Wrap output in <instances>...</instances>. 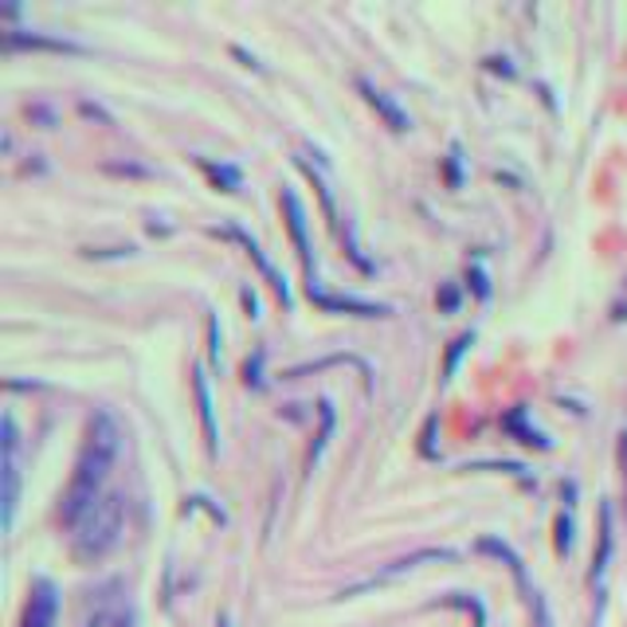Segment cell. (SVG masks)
Wrapping results in <instances>:
<instances>
[{
  "instance_id": "cell-5",
  "label": "cell",
  "mask_w": 627,
  "mask_h": 627,
  "mask_svg": "<svg viewBox=\"0 0 627 627\" xmlns=\"http://www.w3.org/2000/svg\"><path fill=\"white\" fill-rule=\"evenodd\" d=\"M451 549H420V553H413V557H400V561H393L388 569H381V573H373L365 584H358V588H350V592H361V588H373V584H385V581H393V576H400V573H408V569H416V564H424V561H451Z\"/></svg>"
},
{
  "instance_id": "cell-2",
  "label": "cell",
  "mask_w": 627,
  "mask_h": 627,
  "mask_svg": "<svg viewBox=\"0 0 627 627\" xmlns=\"http://www.w3.org/2000/svg\"><path fill=\"white\" fill-rule=\"evenodd\" d=\"M118 534H122V498L107 494V498H99L75 521V557L95 561V557H102L114 546Z\"/></svg>"
},
{
  "instance_id": "cell-6",
  "label": "cell",
  "mask_w": 627,
  "mask_h": 627,
  "mask_svg": "<svg viewBox=\"0 0 627 627\" xmlns=\"http://www.w3.org/2000/svg\"><path fill=\"white\" fill-rule=\"evenodd\" d=\"M283 208H287L290 235H295V243H298V255H302V263H306V275H310V283H314V260H310V243H306V212H302V205H298L295 193H283Z\"/></svg>"
},
{
  "instance_id": "cell-15",
  "label": "cell",
  "mask_w": 627,
  "mask_h": 627,
  "mask_svg": "<svg viewBox=\"0 0 627 627\" xmlns=\"http://www.w3.org/2000/svg\"><path fill=\"white\" fill-rule=\"evenodd\" d=\"M205 169L212 173L216 180H224L228 188H235V185H240V173H235V169H216V165H205Z\"/></svg>"
},
{
  "instance_id": "cell-12",
  "label": "cell",
  "mask_w": 627,
  "mask_h": 627,
  "mask_svg": "<svg viewBox=\"0 0 627 627\" xmlns=\"http://www.w3.org/2000/svg\"><path fill=\"white\" fill-rule=\"evenodd\" d=\"M506 428L518 431V436H526V443H538V448H549V439L541 436L538 428H529V424H526V413H521V408H514V413L506 416Z\"/></svg>"
},
{
  "instance_id": "cell-10",
  "label": "cell",
  "mask_w": 627,
  "mask_h": 627,
  "mask_svg": "<svg viewBox=\"0 0 627 627\" xmlns=\"http://www.w3.org/2000/svg\"><path fill=\"white\" fill-rule=\"evenodd\" d=\"M608 557H612V506L601 502V549L592 557V581H601L604 569H608Z\"/></svg>"
},
{
  "instance_id": "cell-8",
  "label": "cell",
  "mask_w": 627,
  "mask_h": 627,
  "mask_svg": "<svg viewBox=\"0 0 627 627\" xmlns=\"http://www.w3.org/2000/svg\"><path fill=\"white\" fill-rule=\"evenodd\" d=\"M358 87L365 90V99L373 102V107H376V110H381V114L388 118V125H393V130H408V114H404V110L396 107L393 99H388L385 90H376V87H373V82H369V79H358Z\"/></svg>"
},
{
  "instance_id": "cell-9",
  "label": "cell",
  "mask_w": 627,
  "mask_h": 627,
  "mask_svg": "<svg viewBox=\"0 0 627 627\" xmlns=\"http://www.w3.org/2000/svg\"><path fill=\"white\" fill-rule=\"evenodd\" d=\"M193 388H197V404H200V420H205L208 451H212V455H216V439H220V431H216V416H212V396H208L205 369H197V373H193Z\"/></svg>"
},
{
  "instance_id": "cell-14",
  "label": "cell",
  "mask_w": 627,
  "mask_h": 627,
  "mask_svg": "<svg viewBox=\"0 0 627 627\" xmlns=\"http://www.w3.org/2000/svg\"><path fill=\"white\" fill-rule=\"evenodd\" d=\"M557 549H561V553L573 549V526H569V518L557 521Z\"/></svg>"
},
{
  "instance_id": "cell-16",
  "label": "cell",
  "mask_w": 627,
  "mask_h": 627,
  "mask_svg": "<svg viewBox=\"0 0 627 627\" xmlns=\"http://www.w3.org/2000/svg\"><path fill=\"white\" fill-rule=\"evenodd\" d=\"M619 455H624V466H627V431L619 436Z\"/></svg>"
},
{
  "instance_id": "cell-1",
  "label": "cell",
  "mask_w": 627,
  "mask_h": 627,
  "mask_svg": "<svg viewBox=\"0 0 627 627\" xmlns=\"http://www.w3.org/2000/svg\"><path fill=\"white\" fill-rule=\"evenodd\" d=\"M118 439H122V431H118L114 416L110 413L90 416L72 486L63 494V521H67V526H75V521L102 498V483H107L110 463H114V455H118Z\"/></svg>"
},
{
  "instance_id": "cell-13",
  "label": "cell",
  "mask_w": 627,
  "mask_h": 627,
  "mask_svg": "<svg viewBox=\"0 0 627 627\" xmlns=\"http://www.w3.org/2000/svg\"><path fill=\"white\" fill-rule=\"evenodd\" d=\"M87 627H134V616L122 608H110V612H99Z\"/></svg>"
},
{
  "instance_id": "cell-4",
  "label": "cell",
  "mask_w": 627,
  "mask_h": 627,
  "mask_svg": "<svg viewBox=\"0 0 627 627\" xmlns=\"http://www.w3.org/2000/svg\"><path fill=\"white\" fill-rule=\"evenodd\" d=\"M55 616H59V592H55V584L47 576H36L20 627H55Z\"/></svg>"
},
{
  "instance_id": "cell-11",
  "label": "cell",
  "mask_w": 627,
  "mask_h": 627,
  "mask_svg": "<svg viewBox=\"0 0 627 627\" xmlns=\"http://www.w3.org/2000/svg\"><path fill=\"white\" fill-rule=\"evenodd\" d=\"M310 298L314 302L330 306V310H358V314H385V306H373V302H361V298H341V295H326L318 283H310Z\"/></svg>"
},
{
  "instance_id": "cell-3",
  "label": "cell",
  "mask_w": 627,
  "mask_h": 627,
  "mask_svg": "<svg viewBox=\"0 0 627 627\" xmlns=\"http://www.w3.org/2000/svg\"><path fill=\"white\" fill-rule=\"evenodd\" d=\"M0 479H4V529H12V518H16V502H20V431L12 413H4L0 420Z\"/></svg>"
},
{
  "instance_id": "cell-7",
  "label": "cell",
  "mask_w": 627,
  "mask_h": 627,
  "mask_svg": "<svg viewBox=\"0 0 627 627\" xmlns=\"http://www.w3.org/2000/svg\"><path fill=\"white\" fill-rule=\"evenodd\" d=\"M228 235H235V240H240V243H243V248H248V251H251V260H255V263H260V267H263V275H267V278H271V287H275V290H278V295H283V302H290L287 278H283V275H278V271H275V267H271V260H267V255H263V251H260V243L251 240V235H248V232H243V228H228Z\"/></svg>"
}]
</instances>
